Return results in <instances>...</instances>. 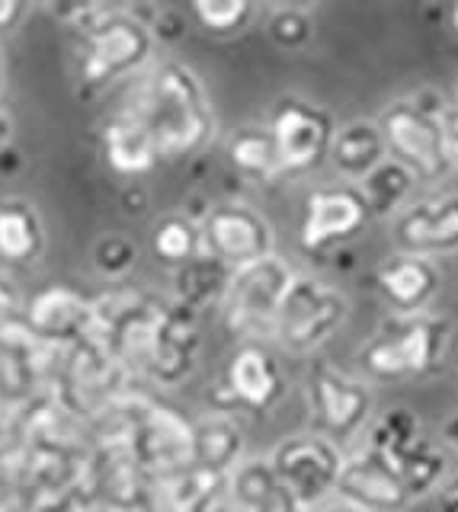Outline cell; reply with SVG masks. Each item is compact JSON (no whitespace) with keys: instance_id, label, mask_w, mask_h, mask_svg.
Returning <instances> with one entry per match:
<instances>
[{"instance_id":"cell-1","label":"cell","mask_w":458,"mask_h":512,"mask_svg":"<svg viewBox=\"0 0 458 512\" xmlns=\"http://www.w3.org/2000/svg\"><path fill=\"white\" fill-rule=\"evenodd\" d=\"M119 109L145 125L161 160L199 154L215 132V112L199 74L173 58L151 61Z\"/></svg>"},{"instance_id":"cell-2","label":"cell","mask_w":458,"mask_h":512,"mask_svg":"<svg viewBox=\"0 0 458 512\" xmlns=\"http://www.w3.org/2000/svg\"><path fill=\"white\" fill-rule=\"evenodd\" d=\"M71 29L77 32V80L90 93L138 77L154 61L151 23L132 7H74Z\"/></svg>"},{"instance_id":"cell-3","label":"cell","mask_w":458,"mask_h":512,"mask_svg":"<svg viewBox=\"0 0 458 512\" xmlns=\"http://www.w3.org/2000/svg\"><path fill=\"white\" fill-rule=\"evenodd\" d=\"M452 324L433 314H398L385 320L359 349L362 372L375 381H404L436 372L446 359Z\"/></svg>"},{"instance_id":"cell-4","label":"cell","mask_w":458,"mask_h":512,"mask_svg":"<svg viewBox=\"0 0 458 512\" xmlns=\"http://www.w3.org/2000/svg\"><path fill=\"white\" fill-rule=\"evenodd\" d=\"M295 279V269L282 256H266V260L231 272V279L221 295V324L228 333L241 340H260L270 336L279 304L286 298L289 285Z\"/></svg>"},{"instance_id":"cell-5","label":"cell","mask_w":458,"mask_h":512,"mask_svg":"<svg viewBox=\"0 0 458 512\" xmlns=\"http://www.w3.org/2000/svg\"><path fill=\"white\" fill-rule=\"evenodd\" d=\"M378 132L385 141V154L420 183H436L452 167V151L442 138L439 119L423 112L417 103L398 100L378 116Z\"/></svg>"},{"instance_id":"cell-6","label":"cell","mask_w":458,"mask_h":512,"mask_svg":"<svg viewBox=\"0 0 458 512\" xmlns=\"http://www.w3.org/2000/svg\"><path fill=\"white\" fill-rule=\"evenodd\" d=\"M202 253L221 269L238 272L276 253L273 224L244 202L212 205L199 221Z\"/></svg>"},{"instance_id":"cell-7","label":"cell","mask_w":458,"mask_h":512,"mask_svg":"<svg viewBox=\"0 0 458 512\" xmlns=\"http://www.w3.org/2000/svg\"><path fill=\"white\" fill-rule=\"evenodd\" d=\"M346 314H350V301L337 288L308 276H295L279 304L270 336L289 352H308L330 340V333L343 324Z\"/></svg>"},{"instance_id":"cell-8","label":"cell","mask_w":458,"mask_h":512,"mask_svg":"<svg viewBox=\"0 0 458 512\" xmlns=\"http://www.w3.org/2000/svg\"><path fill=\"white\" fill-rule=\"evenodd\" d=\"M314 436H324L337 448L350 445L372 416V391L334 362L318 359L308 375Z\"/></svg>"},{"instance_id":"cell-9","label":"cell","mask_w":458,"mask_h":512,"mask_svg":"<svg viewBox=\"0 0 458 512\" xmlns=\"http://www.w3.org/2000/svg\"><path fill=\"white\" fill-rule=\"evenodd\" d=\"M129 458L151 480L193 464V423L154 400H138L129 423Z\"/></svg>"},{"instance_id":"cell-10","label":"cell","mask_w":458,"mask_h":512,"mask_svg":"<svg viewBox=\"0 0 458 512\" xmlns=\"http://www.w3.org/2000/svg\"><path fill=\"white\" fill-rule=\"evenodd\" d=\"M270 138L279 157V173H311L318 170L334 141V119L330 112L314 106L302 96H282L270 116Z\"/></svg>"},{"instance_id":"cell-11","label":"cell","mask_w":458,"mask_h":512,"mask_svg":"<svg viewBox=\"0 0 458 512\" xmlns=\"http://www.w3.org/2000/svg\"><path fill=\"white\" fill-rule=\"evenodd\" d=\"M266 461H270L279 487L286 490L298 506L311 512L324 496L334 493L343 452L324 436L305 432V436H292L286 442H279Z\"/></svg>"},{"instance_id":"cell-12","label":"cell","mask_w":458,"mask_h":512,"mask_svg":"<svg viewBox=\"0 0 458 512\" xmlns=\"http://www.w3.org/2000/svg\"><path fill=\"white\" fill-rule=\"evenodd\" d=\"M369 218V205L356 183H327L311 189L302 218V250L308 256H324L350 244Z\"/></svg>"},{"instance_id":"cell-13","label":"cell","mask_w":458,"mask_h":512,"mask_svg":"<svg viewBox=\"0 0 458 512\" xmlns=\"http://www.w3.org/2000/svg\"><path fill=\"white\" fill-rule=\"evenodd\" d=\"M334 493L340 496V503L356 506L362 512H404L414 503L401 477L394 474L391 461L372 445L343 458Z\"/></svg>"},{"instance_id":"cell-14","label":"cell","mask_w":458,"mask_h":512,"mask_svg":"<svg viewBox=\"0 0 458 512\" xmlns=\"http://www.w3.org/2000/svg\"><path fill=\"white\" fill-rule=\"evenodd\" d=\"M221 394L228 404L270 413L286 397V375H282L279 359L260 340H241L225 365Z\"/></svg>"},{"instance_id":"cell-15","label":"cell","mask_w":458,"mask_h":512,"mask_svg":"<svg viewBox=\"0 0 458 512\" xmlns=\"http://www.w3.org/2000/svg\"><path fill=\"white\" fill-rule=\"evenodd\" d=\"M394 244L401 253L426 256L433 260L439 253L458 250V196L423 199L410 205L394 221Z\"/></svg>"},{"instance_id":"cell-16","label":"cell","mask_w":458,"mask_h":512,"mask_svg":"<svg viewBox=\"0 0 458 512\" xmlns=\"http://www.w3.org/2000/svg\"><path fill=\"white\" fill-rule=\"evenodd\" d=\"M93 301L68 282L45 285L26 304V327L42 340H71L87 333Z\"/></svg>"},{"instance_id":"cell-17","label":"cell","mask_w":458,"mask_h":512,"mask_svg":"<svg viewBox=\"0 0 458 512\" xmlns=\"http://www.w3.org/2000/svg\"><path fill=\"white\" fill-rule=\"evenodd\" d=\"M228 477L189 464L167 477H154L145 493V512H209L225 496Z\"/></svg>"},{"instance_id":"cell-18","label":"cell","mask_w":458,"mask_h":512,"mask_svg":"<svg viewBox=\"0 0 458 512\" xmlns=\"http://www.w3.org/2000/svg\"><path fill=\"white\" fill-rule=\"evenodd\" d=\"M378 288L388 304H394L398 314H423L426 304L433 301V295L439 292V269L433 260L426 256H391L382 266H378L375 276Z\"/></svg>"},{"instance_id":"cell-19","label":"cell","mask_w":458,"mask_h":512,"mask_svg":"<svg viewBox=\"0 0 458 512\" xmlns=\"http://www.w3.org/2000/svg\"><path fill=\"white\" fill-rule=\"evenodd\" d=\"M100 144H103V160L106 167L113 170L122 180H138V176L151 173L161 157H157V148L151 135L145 132V125L138 119H132L125 109H116L113 116L103 122L100 132Z\"/></svg>"},{"instance_id":"cell-20","label":"cell","mask_w":458,"mask_h":512,"mask_svg":"<svg viewBox=\"0 0 458 512\" xmlns=\"http://www.w3.org/2000/svg\"><path fill=\"white\" fill-rule=\"evenodd\" d=\"M244 461V429L228 410L205 413L193 423V464L228 477Z\"/></svg>"},{"instance_id":"cell-21","label":"cell","mask_w":458,"mask_h":512,"mask_svg":"<svg viewBox=\"0 0 458 512\" xmlns=\"http://www.w3.org/2000/svg\"><path fill=\"white\" fill-rule=\"evenodd\" d=\"M42 250L45 228L39 208L20 196L0 199V260L10 266H29L39 260Z\"/></svg>"},{"instance_id":"cell-22","label":"cell","mask_w":458,"mask_h":512,"mask_svg":"<svg viewBox=\"0 0 458 512\" xmlns=\"http://www.w3.org/2000/svg\"><path fill=\"white\" fill-rule=\"evenodd\" d=\"M327 157H330V164L340 170V176H346V183H353V180H362V176H369L388 154H385V141H382V132H378V125L369 119H356L337 128Z\"/></svg>"},{"instance_id":"cell-23","label":"cell","mask_w":458,"mask_h":512,"mask_svg":"<svg viewBox=\"0 0 458 512\" xmlns=\"http://www.w3.org/2000/svg\"><path fill=\"white\" fill-rule=\"evenodd\" d=\"M378 452H382V448H378ZM382 455L391 461L394 474L401 477V484L410 493V500L426 496L433 487H439L442 474H446V455H442L439 448L423 436L410 439L404 445L385 448Z\"/></svg>"},{"instance_id":"cell-24","label":"cell","mask_w":458,"mask_h":512,"mask_svg":"<svg viewBox=\"0 0 458 512\" xmlns=\"http://www.w3.org/2000/svg\"><path fill=\"white\" fill-rule=\"evenodd\" d=\"M228 160L247 180H276L279 157L273 148L270 128L266 125H244L228 138Z\"/></svg>"},{"instance_id":"cell-25","label":"cell","mask_w":458,"mask_h":512,"mask_svg":"<svg viewBox=\"0 0 458 512\" xmlns=\"http://www.w3.org/2000/svg\"><path fill=\"white\" fill-rule=\"evenodd\" d=\"M228 279H231L228 269H221L215 260L199 253L196 260H189L186 266L177 269V304L193 314L209 308V304L221 301V295H225Z\"/></svg>"},{"instance_id":"cell-26","label":"cell","mask_w":458,"mask_h":512,"mask_svg":"<svg viewBox=\"0 0 458 512\" xmlns=\"http://www.w3.org/2000/svg\"><path fill=\"white\" fill-rule=\"evenodd\" d=\"M151 253L157 263L180 269L202 253L199 221L189 215H164L151 231Z\"/></svg>"},{"instance_id":"cell-27","label":"cell","mask_w":458,"mask_h":512,"mask_svg":"<svg viewBox=\"0 0 458 512\" xmlns=\"http://www.w3.org/2000/svg\"><path fill=\"white\" fill-rule=\"evenodd\" d=\"M414 183L417 180L398 164V160L385 157L382 164H378L369 176H362L356 186L369 205V215H391L394 208L410 196Z\"/></svg>"},{"instance_id":"cell-28","label":"cell","mask_w":458,"mask_h":512,"mask_svg":"<svg viewBox=\"0 0 458 512\" xmlns=\"http://www.w3.org/2000/svg\"><path fill=\"white\" fill-rule=\"evenodd\" d=\"M189 13L209 36H234V32L247 29L257 7L247 0H199L189 7Z\"/></svg>"},{"instance_id":"cell-29","label":"cell","mask_w":458,"mask_h":512,"mask_svg":"<svg viewBox=\"0 0 458 512\" xmlns=\"http://www.w3.org/2000/svg\"><path fill=\"white\" fill-rule=\"evenodd\" d=\"M135 263H138L135 240L122 234H106L97 240V247H93V266H97V272L106 279H125L135 269Z\"/></svg>"},{"instance_id":"cell-30","label":"cell","mask_w":458,"mask_h":512,"mask_svg":"<svg viewBox=\"0 0 458 512\" xmlns=\"http://www.w3.org/2000/svg\"><path fill=\"white\" fill-rule=\"evenodd\" d=\"M266 29H270L273 42L282 45V48H305L311 42V36H314L311 20H308V13L302 7H279V10H273Z\"/></svg>"},{"instance_id":"cell-31","label":"cell","mask_w":458,"mask_h":512,"mask_svg":"<svg viewBox=\"0 0 458 512\" xmlns=\"http://www.w3.org/2000/svg\"><path fill=\"white\" fill-rule=\"evenodd\" d=\"M29 13H33V7L23 4V0H0V36L4 32H17Z\"/></svg>"},{"instance_id":"cell-32","label":"cell","mask_w":458,"mask_h":512,"mask_svg":"<svg viewBox=\"0 0 458 512\" xmlns=\"http://www.w3.org/2000/svg\"><path fill=\"white\" fill-rule=\"evenodd\" d=\"M119 202H122V212L125 215H141L148 208V192L141 189L138 183H129V186L122 189V199Z\"/></svg>"},{"instance_id":"cell-33","label":"cell","mask_w":458,"mask_h":512,"mask_svg":"<svg viewBox=\"0 0 458 512\" xmlns=\"http://www.w3.org/2000/svg\"><path fill=\"white\" fill-rule=\"evenodd\" d=\"M439 128H442V138H446L449 151L458 148V106H446L439 112Z\"/></svg>"},{"instance_id":"cell-34","label":"cell","mask_w":458,"mask_h":512,"mask_svg":"<svg viewBox=\"0 0 458 512\" xmlns=\"http://www.w3.org/2000/svg\"><path fill=\"white\" fill-rule=\"evenodd\" d=\"M439 512H458V477L439 487Z\"/></svg>"},{"instance_id":"cell-35","label":"cell","mask_w":458,"mask_h":512,"mask_svg":"<svg viewBox=\"0 0 458 512\" xmlns=\"http://www.w3.org/2000/svg\"><path fill=\"white\" fill-rule=\"evenodd\" d=\"M13 311H17V295H13V288H7L0 282V330L10 324Z\"/></svg>"},{"instance_id":"cell-36","label":"cell","mask_w":458,"mask_h":512,"mask_svg":"<svg viewBox=\"0 0 458 512\" xmlns=\"http://www.w3.org/2000/svg\"><path fill=\"white\" fill-rule=\"evenodd\" d=\"M10 138H13V119H10V112L0 106V154L10 151Z\"/></svg>"},{"instance_id":"cell-37","label":"cell","mask_w":458,"mask_h":512,"mask_svg":"<svg viewBox=\"0 0 458 512\" xmlns=\"http://www.w3.org/2000/svg\"><path fill=\"white\" fill-rule=\"evenodd\" d=\"M446 439L458 448V416H452V420L446 423Z\"/></svg>"},{"instance_id":"cell-38","label":"cell","mask_w":458,"mask_h":512,"mask_svg":"<svg viewBox=\"0 0 458 512\" xmlns=\"http://www.w3.org/2000/svg\"><path fill=\"white\" fill-rule=\"evenodd\" d=\"M7 84V58H4V48H0V93H4Z\"/></svg>"},{"instance_id":"cell-39","label":"cell","mask_w":458,"mask_h":512,"mask_svg":"<svg viewBox=\"0 0 458 512\" xmlns=\"http://www.w3.org/2000/svg\"><path fill=\"white\" fill-rule=\"evenodd\" d=\"M324 512H362V509H356V506H346V503H337V506H330V509H324Z\"/></svg>"},{"instance_id":"cell-40","label":"cell","mask_w":458,"mask_h":512,"mask_svg":"<svg viewBox=\"0 0 458 512\" xmlns=\"http://www.w3.org/2000/svg\"><path fill=\"white\" fill-rule=\"evenodd\" d=\"M97 512H138V509H125V506H109V503H106V506H100Z\"/></svg>"},{"instance_id":"cell-41","label":"cell","mask_w":458,"mask_h":512,"mask_svg":"<svg viewBox=\"0 0 458 512\" xmlns=\"http://www.w3.org/2000/svg\"><path fill=\"white\" fill-rule=\"evenodd\" d=\"M209 512H238V509H234L231 503H225V500H221V503H218L215 509H209Z\"/></svg>"},{"instance_id":"cell-42","label":"cell","mask_w":458,"mask_h":512,"mask_svg":"<svg viewBox=\"0 0 458 512\" xmlns=\"http://www.w3.org/2000/svg\"><path fill=\"white\" fill-rule=\"evenodd\" d=\"M452 23H455V29H458V7L452 10Z\"/></svg>"},{"instance_id":"cell-43","label":"cell","mask_w":458,"mask_h":512,"mask_svg":"<svg viewBox=\"0 0 458 512\" xmlns=\"http://www.w3.org/2000/svg\"><path fill=\"white\" fill-rule=\"evenodd\" d=\"M452 164H455V170H458V148L452 151Z\"/></svg>"},{"instance_id":"cell-44","label":"cell","mask_w":458,"mask_h":512,"mask_svg":"<svg viewBox=\"0 0 458 512\" xmlns=\"http://www.w3.org/2000/svg\"><path fill=\"white\" fill-rule=\"evenodd\" d=\"M455 106H458V103H455Z\"/></svg>"}]
</instances>
